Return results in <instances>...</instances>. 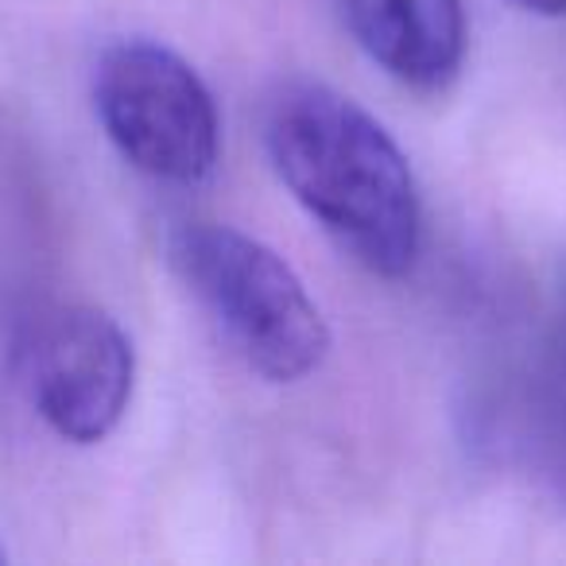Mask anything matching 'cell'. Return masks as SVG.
<instances>
[{
	"instance_id": "cell-4",
	"label": "cell",
	"mask_w": 566,
	"mask_h": 566,
	"mask_svg": "<svg viewBox=\"0 0 566 566\" xmlns=\"http://www.w3.org/2000/svg\"><path fill=\"white\" fill-rule=\"evenodd\" d=\"M28 385L43 423L66 442L109 439L133 403L136 349L117 318L97 307H59L35 326Z\"/></svg>"
},
{
	"instance_id": "cell-1",
	"label": "cell",
	"mask_w": 566,
	"mask_h": 566,
	"mask_svg": "<svg viewBox=\"0 0 566 566\" xmlns=\"http://www.w3.org/2000/svg\"><path fill=\"white\" fill-rule=\"evenodd\" d=\"M264 144L295 202L365 272L400 280L423 244V202L400 144L354 97L283 82L264 109Z\"/></svg>"
},
{
	"instance_id": "cell-3",
	"label": "cell",
	"mask_w": 566,
	"mask_h": 566,
	"mask_svg": "<svg viewBox=\"0 0 566 566\" xmlns=\"http://www.w3.org/2000/svg\"><path fill=\"white\" fill-rule=\"evenodd\" d=\"M94 109L113 148L151 179L198 187L218 167V105L195 66L164 43H109L94 66Z\"/></svg>"
},
{
	"instance_id": "cell-7",
	"label": "cell",
	"mask_w": 566,
	"mask_h": 566,
	"mask_svg": "<svg viewBox=\"0 0 566 566\" xmlns=\"http://www.w3.org/2000/svg\"><path fill=\"white\" fill-rule=\"evenodd\" d=\"M520 9L539 12V17H566V0H516Z\"/></svg>"
},
{
	"instance_id": "cell-2",
	"label": "cell",
	"mask_w": 566,
	"mask_h": 566,
	"mask_svg": "<svg viewBox=\"0 0 566 566\" xmlns=\"http://www.w3.org/2000/svg\"><path fill=\"white\" fill-rule=\"evenodd\" d=\"M167 256L206 315L252 373L295 385L326 361L331 331L292 264L256 237L213 221H187Z\"/></svg>"
},
{
	"instance_id": "cell-6",
	"label": "cell",
	"mask_w": 566,
	"mask_h": 566,
	"mask_svg": "<svg viewBox=\"0 0 566 566\" xmlns=\"http://www.w3.org/2000/svg\"><path fill=\"white\" fill-rule=\"evenodd\" d=\"M555 478L566 501V283H563V318H558V349H555Z\"/></svg>"
},
{
	"instance_id": "cell-5",
	"label": "cell",
	"mask_w": 566,
	"mask_h": 566,
	"mask_svg": "<svg viewBox=\"0 0 566 566\" xmlns=\"http://www.w3.org/2000/svg\"><path fill=\"white\" fill-rule=\"evenodd\" d=\"M357 48L400 86L442 94L462 74V0H338Z\"/></svg>"
},
{
	"instance_id": "cell-8",
	"label": "cell",
	"mask_w": 566,
	"mask_h": 566,
	"mask_svg": "<svg viewBox=\"0 0 566 566\" xmlns=\"http://www.w3.org/2000/svg\"><path fill=\"white\" fill-rule=\"evenodd\" d=\"M0 563H4V547H0Z\"/></svg>"
}]
</instances>
